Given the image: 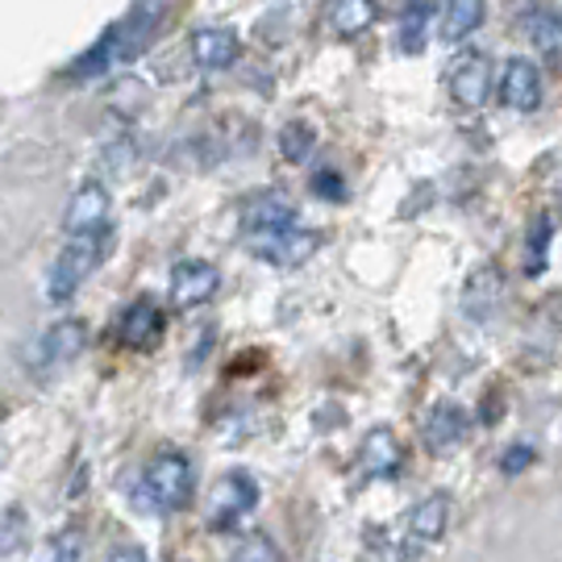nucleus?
<instances>
[{"instance_id":"nucleus-1","label":"nucleus","mask_w":562,"mask_h":562,"mask_svg":"<svg viewBox=\"0 0 562 562\" xmlns=\"http://www.w3.org/2000/svg\"><path fill=\"white\" fill-rule=\"evenodd\" d=\"M162 13H167V0H138L117 25L104 30L97 46H88L80 59L71 63V76L76 80H101V76L121 71L125 63H134L150 46Z\"/></svg>"},{"instance_id":"nucleus-2","label":"nucleus","mask_w":562,"mask_h":562,"mask_svg":"<svg viewBox=\"0 0 562 562\" xmlns=\"http://www.w3.org/2000/svg\"><path fill=\"white\" fill-rule=\"evenodd\" d=\"M446 521H450V496L434 492L404 513L401 525H383L367 542V562H413L422 559L429 546L442 542Z\"/></svg>"},{"instance_id":"nucleus-3","label":"nucleus","mask_w":562,"mask_h":562,"mask_svg":"<svg viewBox=\"0 0 562 562\" xmlns=\"http://www.w3.org/2000/svg\"><path fill=\"white\" fill-rule=\"evenodd\" d=\"M113 250V229L101 225V229H83V234H71V241L59 250V259L46 276V301L50 304H67L83 283L92 280V271L104 262V255Z\"/></svg>"},{"instance_id":"nucleus-4","label":"nucleus","mask_w":562,"mask_h":562,"mask_svg":"<svg viewBox=\"0 0 562 562\" xmlns=\"http://www.w3.org/2000/svg\"><path fill=\"white\" fill-rule=\"evenodd\" d=\"M142 501L159 513H183L192 504V462L180 450H159L142 467Z\"/></svg>"},{"instance_id":"nucleus-5","label":"nucleus","mask_w":562,"mask_h":562,"mask_svg":"<svg viewBox=\"0 0 562 562\" xmlns=\"http://www.w3.org/2000/svg\"><path fill=\"white\" fill-rule=\"evenodd\" d=\"M246 246H250V255H259L262 262H271V267H301L308 262L317 250H322V234L317 229H304V225H271V229H255V234H241Z\"/></svg>"},{"instance_id":"nucleus-6","label":"nucleus","mask_w":562,"mask_h":562,"mask_svg":"<svg viewBox=\"0 0 562 562\" xmlns=\"http://www.w3.org/2000/svg\"><path fill=\"white\" fill-rule=\"evenodd\" d=\"M255 504H259V483H255V475L250 471H229V475H222V480L213 483L209 504H204V521H209L213 533H229L246 513H255Z\"/></svg>"},{"instance_id":"nucleus-7","label":"nucleus","mask_w":562,"mask_h":562,"mask_svg":"<svg viewBox=\"0 0 562 562\" xmlns=\"http://www.w3.org/2000/svg\"><path fill=\"white\" fill-rule=\"evenodd\" d=\"M446 88H450V101L459 104L462 113H475L492 97V63L480 50H462L459 59L450 63L446 71Z\"/></svg>"},{"instance_id":"nucleus-8","label":"nucleus","mask_w":562,"mask_h":562,"mask_svg":"<svg viewBox=\"0 0 562 562\" xmlns=\"http://www.w3.org/2000/svg\"><path fill=\"white\" fill-rule=\"evenodd\" d=\"M217 288H222V271L204 259H183L171 271V304L183 308V313L209 304L217 296Z\"/></svg>"},{"instance_id":"nucleus-9","label":"nucleus","mask_w":562,"mask_h":562,"mask_svg":"<svg viewBox=\"0 0 562 562\" xmlns=\"http://www.w3.org/2000/svg\"><path fill=\"white\" fill-rule=\"evenodd\" d=\"M83 350H88V325H83L80 317H67V322L50 325V329L38 338V346H34V362H38V371H55V367L76 362Z\"/></svg>"},{"instance_id":"nucleus-10","label":"nucleus","mask_w":562,"mask_h":562,"mask_svg":"<svg viewBox=\"0 0 562 562\" xmlns=\"http://www.w3.org/2000/svg\"><path fill=\"white\" fill-rule=\"evenodd\" d=\"M501 101L513 109V113H533L542 109V71L538 63L525 59V55H513L501 71Z\"/></svg>"},{"instance_id":"nucleus-11","label":"nucleus","mask_w":562,"mask_h":562,"mask_svg":"<svg viewBox=\"0 0 562 562\" xmlns=\"http://www.w3.org/2000/svg\"><path fill=\"white\" fill-rule=\"evenodd\" d=\"M404 467V450L396 442V434L387 425H375L359 446V475L362 483L371 480H396Z\"/></svg>"},{"instance_id":"nucleus-12","label":"nucleus","mask_w":562,"mask_h":562,"mask_svg":"<svg viewBox=\"0 0 562 562\" xmlns=\"http://www.w3.org/2000/svg\"><path fill=\"white\" fill-rule=\"evenodd\" d=\"M467 429H471V422H467L462 404L438 401L434 408H429V417H425L422 442H425V450H429V454H450L454 446H462Z\"/></svg>"},{"instance_id":"nucleus-13","label":"nucleus","mask_w":562,"mask_h":562,"mask_svg":"<svg viewBox=\"0 0 562 562\" xmlns=\"http://www.w3.org/2000/svg\"><path fill=\"white\" fill-rule=\"evenodd\" d=\"M162 329V308L155 301H134L125 313H121L117 322V341L121 346H130V350H150V346H159Z\"/></svg>"},{"instance_id":"nucleus-14","label":"nucleus","mask_w":562,"mask_h":562,"mask_svg":"<svg viewBox=\"0 0 562 562\" xmlns=\"http://www.w3.org/2000/svg\"><path fill=\"white\" fill-rule=\"evenodd\" d=\"M238 55H241V42L229 25H204V30L192 34V59L204 71H225V67L238 63Z\"/></svg>"},{"instance_id":"nucleus-15","label":"nucleus","mask_w":562,"mask_h":562,"mask_svg":"<svg viewBox=\"0 0 562 562\" xmlns=\"http://www.w3.org/2000/svg\"><path fill=\"white\" fill-rule=\"evenodd\" d=\"M375 18H380V0H329V9H325V25L341 42L367 34Z\"/></svg>"},{"instance_id":"nucleus-16","label":"nucleus","mask_w":562,"mask_h":562,"mask_svg":"<svg viewBox=\"0 0 562 562\" xmlns=\"http://www.w3.org/2000/svg\"><path fill=\"white\" fill-rule=\"evenodd\" d=\"M296 222V201L271 188V192H259L255 201L241 209V234H255V229H271V225H292Z\"/></svg>"},{"instance_id":"nucleus-17","label":"nucleus","mask_w":562,"mask_h":562,"mask_svg":"<svg viewBox=\"0 0 562 562\" xmlns=\"http://www.w3.org/2000/svg\"><path fill=\"white\" fill-rule=\"evenodd\" d=\"M109 217V188L104 183H83L80 192L71 196V209L63 217L67 234H83V229H101Z\"/></svg>"},{"instance_id":"nucleus-18","label":"nucleus","mask_w":562,"mask_h":562,"mask_svg":"<svg viewBox=\"0 0 562 562\" xmlns=\"http://www.w3.org/2000/svg\"><path fill=\"white\" fill-rule=\"evenodd\" d=\"M438 0H408L401 9V30H396V46L404 55H422L429 46V25L438 18Z\"/></svg>"},{"instance_id":"nucleus-19","label":"nucleus","mask_w":562,"mask_h":562,"mask_svg":"<svg viewBox=\"0 0 562 562\" xmlns=\"http://www.w3.org/2000/svg\"><path fill=\"white\" fill-rule=\"evenodd\" d=\"M504 296V276L501 267H480L467 288H462V308H467V317H487Z\"/></svg>"},{"instance_id":"nucleus-20","label":"nucleus","mask_w":562,"mask_h":562,"mask_svg":"<svg viewBox=\"0 0 562 562\" xmlns=\"http://www.w3.org/2000/svg\"><path fill=\"white\" fill-rule=\"evenodd\" d=\"M487 18V0H446L442 4V38L462 42L471 38Z\"/></svg>"},{"instance_id":"nucleus-21","label":"nucleus","mask_w":562,"mask_h":562,"mask_svg":"<svg viewBox=\"0 0 562 562\" xmlns=\"http://www.w3.org/2000/svg\"><path fill=\"white\" fill-rule=\"evenodd\" d=\"M529 38H533V50L542 55L546 67H562V18L559 13H533L529 21Z\"/></svg>"},{"instance_id":"nucleus-22","label":"nucleus","mask_w":562,"mask_h":562,"mask_svg":"<svg viewBox=\"0 0 562 562\" xmlns=\"http://www.w3.org/2000/svg\"><path fill=\"white\" fill-rule=\"evenodd\" d=\"M276 142H280L283 162L301 167V162H308V159H313V150H317V130H313L308 121H288Z\"/></svg>"},{"instance_id":"nucleus-23","label":"nucleus","mask_w":562,"mask_h":562,"mask_svg":"<svg viewBox=\"0 0 562 562\" xmlns=\"http://www.w3.org/2000/svg\"><path fill=\"white\" fill-rule=\"evenodd\" d=\"M550 241H554V217L542 213L529 225V241H525V276H542L546 259H550Z\"/></svg>"},{"instance_id":"nucleus-24","label":"nucleus","mask_w":562,"mask_h":562,"mask_svg":"<svg viewBox=\"0 0 562 562\" xmlns=\"http://www.w3.org/2000/svg\"><path fill=\"white\" fill-rule=\"evenodd\" d=\"M30 538V517L21 504H4L0 508V559H13Z\"/></svg>"},{"instance_id":"nucleus-25","label":"nucleus","mask_w":562,"mask_h":562,"mask_svg":"<svg viewBox=\"0 0 562 562\" xmlns=\"http://www.w3.org/2000/svg\"><path fill=\"white\" fill-rule=\"evenodd\" d=\"M229 562H280V546L271 542L267 533H250V538L238 542V550L229 554Z\"/></svg>"},{"instance_id":"nucleus-26","label":"nucleus","mask_w":562,"mask_h":562,"mask_svg":"<svg viewBox=\"0 0 562 562\" xmlns=\"http://www.w3.org/2000/svg\"><path fill=\"white\" fill-rule=\"evenodd\" d=\"M308 188H313V196H322V201H329V204H341L346 196H350V188H346V180H341V171H334V167H317L313 180H308Z\"/></svg>"},{"instance_id":"nucleus-27","label":"nucleus","mask_w":562,"mask_h":562,"mask_svg":"<svg viewBox=\"0 0 562 562\" xmlns=\"http://www.w3.org/2000/svg\"><path fill=\"white\" fill-rule=\"evenodd\" d=\"M80 559H83L80 525H67L59 538H55V559H50V562H80Z\"/></svg>"},{"instance_id":"nucleus-28","label":"nucleus","mask_w":562,"mask_h":562,"mask_svg":"<svg viewBox=\"0 0 562 562\" xmlns=\"http://www.w3.org/2000/svg\"><path fill=\"white\" fill-rule=\"evenodd\" d=\"M533 459H538V450H533L529 442H517V446H508V450L501 454V471H504V475H521Z\"/></svg>"},{"instance_id":"nucleus-29","label":"nucleus","mask_w":562,"mask_h":562,"mask_svg":"<svg viewBox=\"0 0 562 562\" xmlns=\"http://www.w3.org/2000/svg\"><path fill=\"white\" fill-rule=\"evenodd\" d=\"M109 562H150V559L142 554L138 546H117V550H113V559H109Z\"/></svg>"}]
</instances>
